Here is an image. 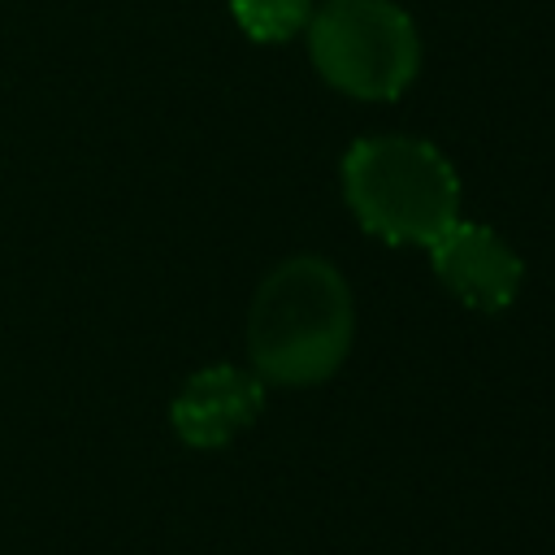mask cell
<instances>
[{"instance_id":"obj_3","label":"cell","mask_w":555,"mask_h":555,"mask_svg":"<svg viewBox=\"0 0 555 555\" xmlns=\"http://www.w3.org/2000/svg\"><path fill=\"white\" fill-rule=\"evenodd\" d=\"M304 30L317 74L351 100H395L421 69V35L395 0H321Z\"/></svg>"},{"instance_id":"obj_2","label":"cell","mask_w":555,"mask_h":555,"mask_svg":"<svg viewBox=\"0 0 555 555\" xmlns=\"http://www.w3.org/2000/svg\"><path fill=\"white\" fill-rule=\"evenodd\" d=\"M343 199L356 221L395 247H429L460 221L451 160L412 134H369L343 156Z\"/></svg>"},{"instance_id":"obj_5","label":"cell","mask_w":555,"mask_h":555,"mask_svg":"<svg viewBox=\"0 0 555 555\" xmlns=\"http://www.w3.org/2000/svg\"><path fill=\"white\" fill-rule=\"evenodd\" d=\"M264 408V382L238 364H204L182 382L169 403L173 434L195 451H217L234 442Z\"/></svg>"},{"instance_id":"obj_4","label":"cell","mask_w":555,"mask_h":555,"mask_svg":"<svg viewBox=\"0 0 555 555\" xmlns=\"http://www.w3.org/2000/svg\"><path fill=\"white\" fill-rule=\"evenodd\" d=\"M429 264H434V278L464 308H477V312H503L516 299L520 273H525L520 256L490 225H477L464 217L429 243Z\"/></svg>"},{"instance_id":"obj_1","label":"cell","mask_w":555,"mask_h":555,"mask_svg":"<svg viewBox=\"0 0 555 555\" xmlns=\"http://www.w3.org/2000/svg\"><path fill=\"white\" fill-rule=\"evenodd\" d=\"M356 299L325 256H291L264 273L247 308V360L260 382L317 386L351 351Z\"/></svg>"},{"instance_id":"obj_6","label":"cell","mask_w":555,"mask_h":555,"mask_svg":"<svg viewBox=\"0 0 555 555\" xmlns=\"http://www.w3.org/2000/svg\"><path fill=\"white\" fill-rule=\"evenodd\" d=\"M238 30L256 43H286L308 26L312 0H230Z\"/></svg>"}]
</instances>
